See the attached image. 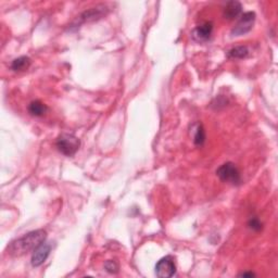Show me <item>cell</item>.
<instances>
[{
  "label": "cell",
  "instance_id": "obj_1",
  "mask_svg": "<svg viewBox=\"0 0 278 278\" xmlns=\"http://www.w3.org/2000/svg\"><path fill=\"white\" fill-rule=\"evenodd\" d=\"M47 237V232L43 229L33 230L31 232H27L26 235L22 236L21 238L13 240L9 243L7 248V252L12 255V257H21L27 252L35 249L45 242Z\"/></svg>",
  "mask_w": 278,
  "mask_h": 278
},
{
  "label": "cell",
  "instance_id": "obj_2",
  "mask_svg": "<svg viewBox=\"0 0 278 278\" xmlns=\"http://www.w3.org/2000/svg\"><path fill=\"white\" fill-rule=\"evenodd\" d=\"M56 148L66 157H72L78 151L81 141L72 134H61L56 143Z\"/></svg>",
  "mask_w": 278,
  "mask_h": 278
},
{
  "label": "cell",
  "instance_id": "obj_3",
  "mask_svg": "<svg viewBox=\"0 0 278 278\" xmlns=\"http://www.w3.org/2000/svg\"><path fill=\"white\" fill-rule=\"evenodd\" d=\"M217 175L221 180L225 181V183L232 185H239L241 183V175L239 169L232 162H226L223 166H221L218 168Z\"/></svg>",
  "mask_w": 278,
  "mask_h": 278
},
{
  "label": "cell",
  "instance_id": "obj_4",
  "mask_svg": "<svg viewBox=\"0 0 278 278\" xmlns=\"http://www.w3.org/2000/svg\"><path fill=\"white\" fill-rule=\"evenodd\" d=\"M108 13V7L105 4L96 5L94 8H90L85 11L81 15L77 16L76 21L74 22V25L78 26L86 22H94L99 19H102Z\"/></svg>",
  "mask_w": 278,
  "mask_h": 278
},
{
  "label": "cell",
  "instance_id": "obj_5",
  "mask_svg": "<svg viewBox=\"0 0 278 278\" xmlns=\"http://www.w3.org/2000/svg\"><path fill=\"white\" fill-rule=\"evenodd\" d=\"M255 22V13L249 11V12L243 13L241 15L240 20L238 21V23L235 25V27L231 30V35L232 36H242L245 34L249 33L254 25Z\"/></svg>",
  "mask_w": 278,
  "mask_h": 278
},
{
  "label": "cell",
  "instance_id": "obj_6",
  "mask_svg": "<svg viewBox=\"0 0 278 278\" xmlns=\"http://www.w3.org/2000/svg\"><path fill=\"white\" fill-rule=\"evenodd\" d=\"M176 273V265L172 257L162 258L156 265V274L160 278L173 277Z\"/></svg>",
  "mask_w": 278,
  "mask_h": 278
},
{
  "label": "cell",
  "instance_id": "obj_7",
  "mask_svg": "<svg viewBox=\"0 0 278 278\" xmlns=\"http://www.w3.org/2000/svg\"><path fill=\"white\" fill-rule=\"evenodd\" d=\"M50 251H51L50 243L43 242L42 245H39L33 252L32 265L35 266V268H38V266H41L42 264H44L45 261L48 259Z\"/></svg>",
  "mask_w": 278,
  "mask_h": 278
},
{
  "label": "cell",
  "instance_id": "obj_8",
  "mask_svg": "<svg viewBox=\"0 0 278 278\" xmlns=\"http://www.w3.org/2000/svg\"><path fill=\"white\" fill-rule=\"evenodd\" d=\"M213 24L212 22H204L201 25L197 26L192 32V38L198 43L208 42L212 36Z\"/></svg>",
  "mask_w": 278,
  "mask_h": 278
},
{
  "label": "cell",
  "instance_id": "obj_9",
  "mask_svg": "<svg viewBox=\"0 0 278 278\" xmlns=\"http://www.w3.org/2000/svg\"><path fill=\"white\" fill-rule=\"evenodd\" d=\"M242 5L239 1H229L226 3L223 10V15L226 20H235L240 15Z\"/></svg>",
  "mask_w": 278,
  "mask_h": 278
},
{
  "label": "cell",
  "instance_id": "obj_10",
  "mask_svg": "<svg viewBox=\"0 0 278 278\" xmlns=\"http://www.w3.org/2000/svg\"><path fill=\"white\" fill-rule=\"evenodd\" d=\"M47 111V106L39 100L32 101L31 104L28 105V113L33 116H43Z\"/></svg>",
  "mask_w": 278,
  "mask_h": 278
},
{
  "label": "cell",
  "instance_id": "obj_11",
  "mask_svg": "<svg viewBox=\"0 0 278 278\" xmlns=\"http://www.w3.org/2000/svg\"><path fill=\"white\" fill-rule=\"evenodd\" d=\"M249 54H250V50L247 46H238L230 49L227 53V56L230 59H245Z\"/></svg>",
  "mask_w": 278,
  "mask_h": 278
},
{
  "label": "cell",
  "instance_id": "obj_12",
  "mask_svg": "<svg viewBox=\"0 0 278 278\" xmlns=\"http://www.w3.org/2000/svg\"><path fill=\"white\" fill-rule=\"evenodd\" d=\"M31 64V60L28 56H20V58H16L12 61L11 63V69L15 72H21L26 70L28 66Z\"/></svg>",
  "mask_w": 278,
  "mask_h": 278
},
{
  "label": "cell",
  "instance_id": "obj_13",
  "mask_svg": "<svg viewBox=\"0 0 278 278\" xmlns=\"http://www.w3.org/2000/svg\"><path fill=\"white\" fill-rule=\"evenodd\" d=\"M194 141H195V145L198 147H201L204 144V141H206V132H204L201 124H198L197 125L195 136H194Z\"/></svg>",
  "mask_w": 278,
  "mask_h": 278
},
{
  "label": "cell",
  "instance_id": "obj_14",
  "mask_svg": "<svg viewBox=\"0 0 278 278\" xmlns=\"http://www.w3.org/2000/svg\"><path fill=\"white\" fill-rule=\"evenodd\" d=\"M105 269L107 272H109L111 274H115L118 272V264L113 260H109L107 261L105 264Z\"/></svg>",
  "mask_w": 278,
  "mask_h": 278
},
{
  "label": "cell",
  "instance_id": "obj_15",
  "mask_svg": "<svg viewBox=\"0 0 278 278\" xmlns=\"http://www.w3.org/2000/svg\"><path fill=\"white\" fill-rule=\"evenodd\" d=\"M248 226H249V228H251L254 231H260L261 229H262V223L260 222V220L258 218H252L249 220Z\"/></svg>",
  "mask_w": 278,
  "mask_h": 278
},
{
  "label": "cell",
  "instance_id": "obj_16",
  "mask_svg": "<svg viewBox=\"0 0 278 278\" xmlns=\"http://www.w3.org/2000/svg\"><path fill=\"white\" fill-rule=\"evenodd\" d=\"M240 276H242V277H253V276H255L252 272H249V273H242V274H240Z\"/></svg>",
  "mask_w": 278,
  "mask_h": 278
}]
</instances>
